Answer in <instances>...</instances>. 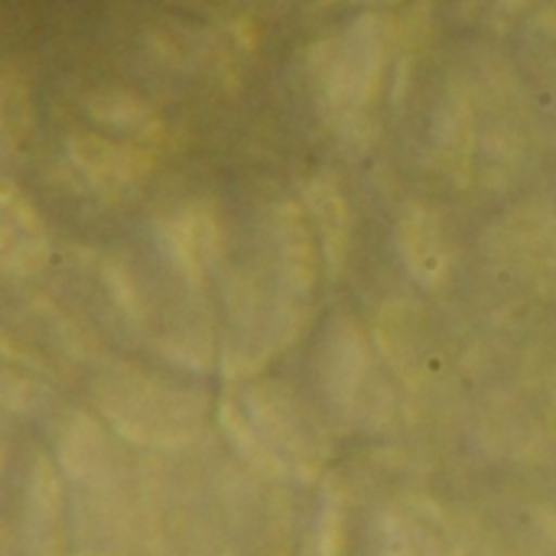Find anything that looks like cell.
I'll list each match as a JSON object with an SVG mask.
<instances>
[{
  "label": "cell",
  "instance_id": "obj_6",
  "mask_svg": "<svg viewBox=\"0 0 556 556\" xmlns=\"http://www.w3.org/2000/svg\"><path fill=\"white\" fill-rule=\"evenodd\" d=\"M397 251L404 257V267L410 270L414 280L424 287L437 290L440 283L450 280L453 267V248L450 238L440 225V218L427 208H410L401 225H397Z\"/></svg>",
  "mask_w": 556,
  "mask_h": 556
},
{
  "label": "cell",
  "instance_id": "obj_5",
  "mask_svg": "<svg viewBox=\"0 0 556 556\" xmlns=\"http://www.w3.org/2000/svg\"><path fill=\"white\" fill-rule=\"evenodd\" d=\"M49 238L46 228L29 205L10 182L3 186L0 199V264L7 277H33L46 267Z\"/></svg>",
  "mask_w": 556,
  "mask_h": 556
},
{
  "label": "cell",
  "instance_id": "obj_4",
  "mask_svg": "<svg viewBox=\"0 0 556 556\" xmlns=\"http://www.w3.org/2000/svg\"><path fill=\"white\" fill-rule=\"evenodd\" d=\"M68 156L75 163V169L101 189L137 186L153 169V156L147 147L117 140V137H104V134H72Z\"/></svg>",
  "mask_w": 556,
  "mask_h": 556
},
{
  "label": "cell",
  "instance_id": "obj_1",
  "mask_svg": "<svg viewBox=\"0 0 556 556\" xmlns=\"http://www.w3.org/2000/svg\"><path fill=\"white\" fill-rule=\"evenodd\" d=\"M319 108L339 121L358 117L371 104L384 75V26L378 16H358L342 36L319 42L309 55Z\"/></svg>",
  "mask_w": 556,
  "mask_h": 556
},
{
  "label": "cell",
  "instance_id": "obj_2",
  "mask_svg": "<svg viewBox=\"0 0 556 556\" xmlns=\"http://www.w3.org/2000/svg\"><path fill=\"white\" fill-rule=\"evenodd\" d=\"M156 244L163 257L189 280L202 283L205 274L225 254V235L215 212L205 202H186L156 225Z\"/></svg>",
  "mask_w": 556,
  "mask_h": 556
},
{
  "label": "cell",
  "instance_id": "obj_3",
  "mask_svg": "<svg viewBox=\"0 0 556 556\" xmlns=\"http://www.w3.org/2000/svg\"><path fill=\"white\" fill-rule=\"evenodd\" d=\"M371 375V349L352 316H339L329 323L319 345V381L326 394L349 407L362 394V384Z\"/></svg>",
  "mask_w": 556,
  "mask_h": 556
},
{
  "label": "cell",
  "instance_id": "obj_8",
  "mask_svg": "<svg viewBox=\"0 0 556 556\" xmlns=\"http://www.w3.org/2000/svg\"><path fill=\"white\" fill-rule=\"evenodd\" d=\"M85 111L101 130L114 134L117 140L140 143V147H143V140L160 137V127H163L156 111L127 88H98V91H91L88 101H85Z\"/></svg>",
  "mask_w": 556,
  "mask_h": 556
},
{
  "label": "cell",
  "instance_id": "obj_7",
  "mask_svg": "<svg viewBox=\"0 0 556 556\" xmlns=\"http://www.w3.org/2000/svg\"><path fill=\"white\" fill-rule=\"evenodd\" d=\"M303 208L309 215L329 274H339L349 257V238H352V212L342 189L329 176H316L303 192Z\"/></svg>",
  "mask_w": 556,
  "mask_h": 556
}]
</instances>
